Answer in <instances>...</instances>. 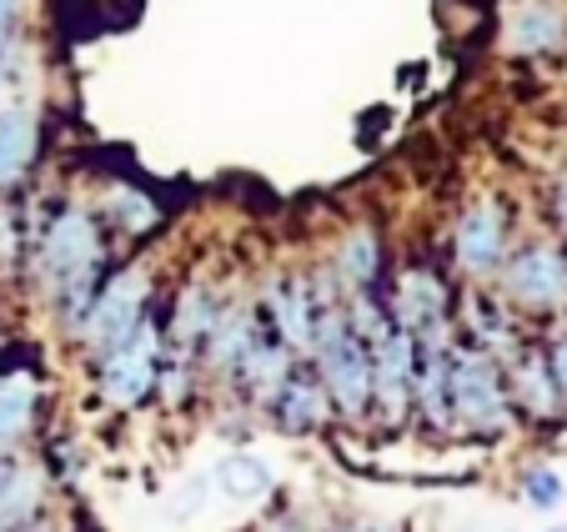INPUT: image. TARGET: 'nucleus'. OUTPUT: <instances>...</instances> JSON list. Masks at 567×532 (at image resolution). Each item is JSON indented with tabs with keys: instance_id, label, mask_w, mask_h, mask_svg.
<instances>
[{
	"instance_id": "6ab92c4d",
	"label": "nucleus",
	"mask_w": 567,
	"mask_h": 532,
	"mask_svg": "<svg viewBox=\"0 0 567 532\" xmlns=\"http://www.w3.org/2000/svg\"><path fill=\"white\" fill-rule=\"evenodd\" d=\"M467 331L477 337V347L482 351H517V341H513V321H507V311L497 307L493 297H467Z\"/></svg>"
},
{
	"instance_id": "20e7f679",
	"label": "nucleus",
	"mask_w": 567,
	"mask_h": 532,
	"mask_svg": "<svg viewBox=\"0 0 567 532\" xmlns=\"http://www.w3.org/2000/svg\"><path fill=\"white\" fill-rule=\"evenodd\" d=\"M497 272H503V291L513 307H527V311L567 307V252L557 242H527Z\"/></svg>"
},
{
	"instance_id": "4468645a",
	"label": "nucleus",
	"mask_w": 567,
	"mask_h": 532,
	"mask_svg": "<svg viewBox=\"0 0 567 532\" xmlns=\"http://www.w3.org/2000/svg\"><path fill=\"white\" fill-rule=\"evenodd\" d=\"M271 407H277V422L287 427V432H307V427L327 422V392H321L317 372H297V367H291L287 382L271 397Z\"/></svg>"
},
{
	"instance_id": "2eb2a0df",
	"label": "nucleus",
	"mask_w": 567,
	"mask_h": 532,
	"mask_svg": "<svg viewBox=\"0 0 567 532\" xmlns=\"http://www.w3.org/2000/svg\"><path fill=\"white\" fill-rule=\"evenodd\" d=\"M257 341L261 337L251 331V317L241 307H231L226 317H212V327H206V351H212V362L221 367V372H236Z\"/></svg>"
},
{
	"instance_id": "7c9ffc66",
	"label": "nucleus",
	"mask_w": 567,
	"mask_h": 532,
	"mask_svg": "<svg viewBox=\"0 0 567 532\" xmlns=\"http://www.w3.org/2000/svg\"><path fill=\"white\" fill-rule=\"evenodd\" d=\"M271 532H281V528H271Z\"/></svg>"
},
{
	"instance_id": "ddd939ff",
	"label": "nucleus",
	"mask_w": 567,
	"mask_h": 532,
	"mask_svg": "<svg viewBox=\"0 0 567 532\" xmlns=\"http://www.w3.org/2000/svg\"><path fill=\"white\" fill-rule=\"evenodd\" d=\"M35 141H41V121L31 106H0V192L25 176L35 161Z\"/></svg>"
},
{
	"instance_id": "f257e3e1",
	"label": "nucleus",
	"mask_w": 567,
	"mask_h": 532,
	"mask_svg": "<svg viewBox=\"0 0 567 532\" xmlns=\"http://www.w3.org/2000/svg\"><path fill=\"white\" fill-rule=\"evenodd\" d=\"M311 351H317V382L327 402L342 417H362L372 407V357H367V341L352 331L347 311H321Z\"/></svg>"
},
{
	"instance_id": "c85d7f7f",
	"label": "nucleus",
	"mask_w": 567,
	"mask_h": 532,
	"mask_svg": "<svg viewBox=\"0 0 567 532\" xmlns=\"http://www.w3.org/2000/svg\"><path fill=\"white\" fill-rule=\"evenodd\" d=\"M342 532H367V528H342Z\"/></svg>"
},
{
	"instance_id": "393cba45",
	"label": "nucleus",
	"mask_w": 567,
	"mask_h": 532,
	"mask_svg": "<svg viewBox=\"0 0 567 532\" xmlns=\"http://www.w3.org/2000/svg\"><path fill=\"white\" fill-rule=\"evenodd\" d=\"M553 222H557V232L567 236V176L553 186Z\"/></svg>"
},
{
	"instance_id": "c756f323",
	"label": "nucleus",
	"mask_w": 567,
	"mask_h": 532,
	"mask_svg": "<svg viewBox=\"0 0 567 532\" xmlns=\"http://www.w3.org/2000/svg\"><path fill=\"white\" fill-rule=\"evenodd\" d=\"M21 532H45V528H21Z\"/></svg>"
},
{
	"instance_id": "bb28decb",
	"label": "nucleus",
	"mask_w": 567,
	"mask_h": 532,
	"mask_svg": "<svg viewBox=\"0 0 567 532\" xmlns=\"http://www.w3.org/2000/svg\"><path fill=\"white\" fill-rule=\"evenodd\" d=\"M11 478H16V468H11V462H6V452H0V492L11 488Z\"/></svg>"
},
{
	"instance_id": "412c9836",
	"label": "nucleus",
	"mask_w": 567,
	"mask_h": 532,
	"mask_svg": "<svg viewBox=\"0 0 567 532\" xmlns=\"http://www.w3.org/2000/svg\"><path fill=\"white\" fill-rule=\"evenodd\" d=\"M106 212H111V222L121 226V232H151L156 226V202L151 196H141L136 186H111L106 192Z\"/></svg>"
},
{
	"instance_id": "9b49d317",
	"label": "nucleus",
	"mask_w": 567,
	"mask_h": 532,
	"mask_svg": "<svg viewBox=\"0 0 567 532\" xmlns=\"http://www.w3.org/2000/svg\"><path fill=\"white\" fill-rule=\"evenodd\" d=\"M503 377H507V397H513L517 412H527L533 422H557L563 417L553 367H547V347H517L513 372H503Z\"/></svg>"
},
{
	"instance_id": "f3484780",
	"label": "nucleus",
	"mask_w": 567,
	"mask_h": 532,
	"mask_svg": "<svg viewBox=\"0 0 567 532\" xmlns=\"http://www.w3.org/2000/svg\"><path fill=\"white\" fill-rule=\"evenodd\" d=\"M236 372L247 377V387L261 397V402H271L277 387L287 382V372H291V351L281 347V341H257V347L247 351V362L236 367Z\"/></svg>"
},
{
	"instance_id": "a878e982",
	"label": "nucleus",
	"mask_w": 567,
	"mask_h": 532,
	"mask_svg": "<svg viewBox=\"0 0 567 532\" xmlns=\"http://www.w3.org/2000/svg\"><path fill=\"white\" fill-rule=\"evenodd\" d=\"M16 6H21V0H0V45H6V31H11V21H16Z\"/></svg>"
},
{
	"instance_id": "1a4fd4ad",
	"label": "nucleus",
	"mask_w": 567,
	"mask_h": 532,
	"mask_svg": "<svg viewBox=\"0 0 567 532\" xmlns=\"http://www.w3.org/2000/svg\"><path fill=\"white\" fill-rule=\"evenodd\" d=\"M447 311H452V291L437 272L408 266V272L396 277V297H392V311H386V317H392L402 331L422 337V331H432V327H447Z\"/></svg>"
},
{
	"instance_id": "7ed1b4c3",
	"label": "nucleus",
	"mask_w": 567,
	"mask_h": 532,
	"mask_svg": "<svg viewBox=\"0 0 567 532\" xmlns=\"http://www.w3.org/2000/svg\"><path fill=\"white\" fill-rule=\"evenodd\" d=\"M452 417L472 427L482 437H497L507 432L513 422V397H507V377H503V362L493 351H457L452 357Z\"/></svg>"
},
{
	"instance_id": "f8f14e48",
	"label": "nucleus",
	"mask_w": 567,
	"mask_h": 532,
	"mask_svg": "<svg viewBox=\"0 0 567 532\" xmlns=\"http://www.w3.org/2000/svg\"><path fill=\"white\" fill-rule=\"evenodd\" d=\"M267 311H271V331L287 351H307L311 331H317V307H311L307 282L297 277H277L267 291Z\"/></svg>"
},
{
	"instance_id": "9d476101",
	"label": "nucleus",
	"mask_w": 567,
	"mask_h": 532,
	"mask_svg": "<svg viewBox=\"0 0 567 532\" xmlns=\"http://www.w3.org/2000/svg\"><path fill=\"white\" fill-rule=\"evenodd\" d=\"M567 41V11L557 0H513L503 16V45L513 55H547Z\"/></svg>"
},
{
	"instance_id": "4be33fe9",
	"label": "nucleus",
	"mask_w": 567,
	"mask_h": 532,
	"mask_svg": "<svg viewBox=\"0 0 567 532\" xmlns=\"http://www.w3.org/2000/svg\"><path fill=\"white\" fill-rule=\"evenodd\" d=\"M206 327H212V307H206V291L202 287H186L182 307H176V347H192V341L206 337Z\"/></svg>"
},
{
	"instance_id": "cd10ccee",
	"label": "nucleus",
	"mask_w": 567,
	"mask_h": 532,
	"mask_svg": "<svg viewBox=\"0 0 567 532\" xmlns=\"http://www.w3.org/2000/svg\"><path fill=\"white\" fill-rule=\"evenodd\" d=\"M543 532H567V522H553V528H543Z\"/></svg>"
},
{
	"instance_id": "dca6fc26",
	"label": "nucleus",
	"mask_w": 567,
	"mask_h": 532,
	"mask_svg": "<svg viewBox=\"0 0 567 532\" xmlns=\"http://www.w3.org/2000/svg\"><path fill=\"white\" fill-rule=\"evenodd\" d=\"M31 412H35V382L25 372H11L0 377V452L16 448L31 427Z\"/></svg>"
},
{
	"instance_id": "39448f33",
	"label": "nucleus",
	"mask_w": 567,
	"mask_h": 532,
	"mask_svg": "<svg viewBox=\"0 0 567 532\" xmlns=\"http://www.w3.org/2000/svg\"><path fill=\"white\" fill-rule=\"evenodd\" d=\"M367 357H372V402L386 422H402L412 402V377H417V337L392 327H382L367 341Z\"/></svg>"
},
{
	"instance_id": "0eeeda50",
	"label": "nucleus",
	"mask_w": 567,
	"mask_h": 532,
	"mask_svg": "<svg viewBox=\"0 0 567 532\" xmlns=\"http://www.w3.org/2000/svg\"><path fill=\"white\" fill-rule=\"evenodd\" d=\"M156 351H161V337L146 317H141V327L131 331L121 347L106 351V362H101V392H106L111 407H136L141 397L156 387Z\"/></svg>"
},
{
	"instance_id": "b1692460",
	"label": "nucleus",
	"mask_w": 567,
	"mask_h": 532,
	"mask_svg": "<svg viewBox=\"0 0 567 532\" xmlns=\"http://www.w3.org/2000/svg\"><path fill=\"white\" fill-rule=\"evenodd\" d=\"M547 367H553L557 402H563V417H567V331H563V337H553V341H547Z\"/></svg>"
},
{
	"instance_id": "5701e85b",
	"label": "nucleus",
	"mask_w": 567,
	"mask_h": 532,
	"mask_svg": "<svg viewBox=\"0 0 567 532\" xmlns=\"http://www.w3.org/2000/svg\"><path fill=\"white\" fill-rule=\"evenodd\" d=\"M523 498H527V508L553 512L557 502L567 498L563 472H553V468H527V472H523Z\"/></svg>"
},
{
	"instance_id": "f03ea898",
	"label": "nucleus",
	"mask_w": 567,
	"mask_h": 532,
	"mask_svg": "<svg viewBox=\"0 0 567 532\" xmlns=\"http://www.w3.org/2000/svg\"><path fill=\"white\" fill-rule=\"evenodd\" d=\"M101 262V236L86 212H61L41 236V277L51 297H65L71 307L91 301V266Z\"/></svg>"
},
{
	"instance_id": "423d86ee",
	"label": "nucleus",
	"mask_w": 567,
	"mask_h": 532,
	"mask_svg": "<svg viewBox=\"0 0 567 532\" xmlns=\"http://www.w3.org/2000/svg\"><path fill=\"white\" fill-rule=\"evenodd\" d=\"M146 297H151V277L141 272V266L121 272L106 291H96V301H91V311H86V327H81L86 331V347H96V351L121 347V341L141 327Z\"/></svg>"
},
{
	"instance_id": "aec40b11",
	"label": "nucleus",
	"mask_w": 567,
	"mask_h": 532,
	"mask_svg": "<svg viewBox=\"0 0 567 532\" xmlns=\"http://www.w3.org/2000/svg\"><path fill=\"white\" fill-rule=\"evenodd\" d=\"M216 482H221V492L226 498H236V502H257V498H267L271 492V472L261 468L257 458H241V452L216 468Z\"/></svg>"
},
{
	"instance_id": "6e6552de",
	"label": "nucleus",
	"mask_w": 567,
	"mask_h": 532,
	"mask_svg": "<svg viewBox=\"0 0 567 532\" xmlns=\"http://www.w3.org/2000/svg\"><path fill=\"white\" fill-rule=\"evenodd\" d=\"M452 252H457V266L467 277H493L497 266L507 262V212L497 196H477V202L457 216Z\"/></svg>"
},
{
	"instance_id": "a211bd4d",
	"label": "nucleus",
	"mask_w": 567,
	"mask_h": 532,
	"mask_svg": "<svg viewBox=\"0 0 567 532\" xmlns=\"http://www.w3.org/2000/svg\"><path fill=\"white\" fill-rule=\"evenodd\" d=\"M377 266H382V242H377L372 226H357V232H347L342 252H337V272H342V277L352 282L357 291H367L377 282Z\"/></svg>"
}]
</instances>
